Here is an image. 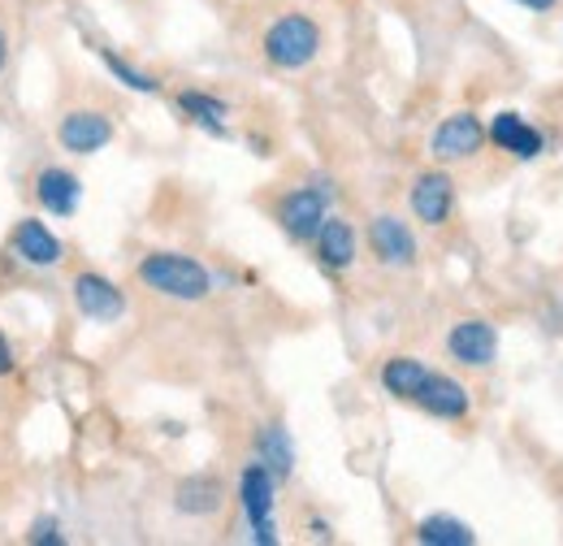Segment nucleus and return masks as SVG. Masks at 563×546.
Returning a JSON list of instances; mask_svg holds the SVG:
<instances>
[{
    "label": "nucleus",
    "mask_w": 563,
    "mask_h": 546,
    "mask_svg": "<svg viewBox=\"0 0 563 546\" xmlns=\"http://www.w3.org/2000/svg\"><path fill=\"white\" fill-rule=\"evenodd\" d=\"M140 282L156 295L169 299H205L212 291V277L200 261L183 256V252H152L140 261Z\"/></svg>",
    "instance_id": "1"
},
{
    "label": "nucleus",
    "mask_w": 563,
    "mask_h": 546,
    "mask_svg": "<svg viewBox=\"0 0 563 546\" xmlns=\"http://www.w3.org/2000/svg\"><path fill=\"white\" fill-rule=\"evenodd\" d=\"M424 378H429V369H424L417 356H395V360L382 364V386H386L395 400H412V395L421 391Z\"/></svg>",
    "instance_id": "17"
},
{
    "label": "nucleus",
    "mask_w": 563,
    "mask_h": 546,
    "mask_svg": "<svg viewBox=\"0 0 563 546\" xmlns=\"http://www.w3.org/2000/svg\"><path fill=\"white\" fill-rule=\"evenodd\" d=\"M325 200H330L325 187H299V192H290L278 205L282 230H286L290 239H299V243L317 239V230H321V221H325Z\"/></svg>",
    "instance_id": "5"
},
{
    "label": "nucleus",
    "mask_w": 563,
    "mask_h": 546,
    "mask_svg": "<svg viewBox=\"0 0 563 546\" xmlns=\"http://www.w3.org/2000/svg\"><path fill=\"white\" fill-rule=\"evenodd\" d=\"M178 105H183V113L196 122V127H205L209 135H230L225 131V118H230V109L217 100V96H205V91H183L178 96Z\"/></svg>",
    "instance_id": "18"
},
{
    "label": "nucleus",
    "mask_w": 563,
    "mask_h": 546,
    "mask_svg": "<svg viewBox=\"0 0 563 546\" xmlns=\"http://www.w3.org/2000/svg\"><path fill=\"white\" fill-rule=\"evenodd\" d=\"M26 543H31V546H48V543L62 546L66 538H62V525H57L53 516H40V521L31 525V534H26Z\"/></svg>",
    "instance_id": "22"
},
{
    "label": "nucleus",
    "mask_w": 563,
    "mask_h": 546,
    "mask_svg": "<svg viewBox=\"0 0 563 546\" xmlns=\"http://www.w3.org/2000/svg\"><path fill=\"white\" fill-rule=\"evenodd\" d=\"M221 499H225V490H221V481L217 478H187L178 490H174V507L183 512V516H212L217 507H221Z\"/></svg>",
    "instance_id": "16"
},
{
    "label": "nucleus",
    "mask_w": 563,
    "mask_h": 546,
    "mask_svg": "<svg viewBox=\"0 0 563 546\" xmlns=\"http://www.w3.org/2000/svg\"><path fill=\"white\" fill-rule=\"evenodd\" d=\"M368 243L386 265H412L417 261V239L399 217H373L368 226Z\"/></svg>",
    "instance_id": "13"
},
{
    "label": "nucleus",
    "mask_w": 563,
    "mask_h": 546,
    "mask_svg": "<svg viewBox=\"0 0 563 546\" xmlns=\"http://www.w3.org/2000/svg\"><path fill=\"white\" fill-rule=\"evenodd\" d=\"M490 139L503 148V152L520 156V161H533V156L542 152V131H533L520 113H498L490 127Z\"/></svg>",
    "instance_id": "15"
},
{
    "label": "nucleus",
    "mask_w": 563,
    "mask_h": 546,
    "mask_svg": "<svg viewBox=\"0 0 563 546\" xmlns=\"http://www.w3.org/2000/svg\"><path fill=\"white\" fill-rule=\"evenodd\" d=\"M4 373H13V347L0 335V378H4Z\"/></svg>",
    "instance_id": "23"
},
{
    "label": "nucleus",
    "mask_w": 563,
    "mask_h": 546,
    "mask_svg": "<svg viewBox=\"0 0 563 546\" xmlns=\"http://www.w3.org/2000/svg\"><path fill=\"white\" fill-rule=\"evenodd\" d=\"M516 4H529V9H551L555 0H516Z\"/></svg>",
    "instance_id": "25"
},
{
    "label": "nucleus",
    "mask_w": 563,
    "mask_h": 546,
    "mask_svg": "<svg viewBox=\"0 0 563 546\" xmlns=\"http://www.w3.org/2000/svg\"><path fill=\"white\" fill-rule=\"evenodd\" d=\"M417 538L424 546H473L477 543V534L464 525V521H455V516H424L421 525H417Z\"/></svg>",
    "instance_id": "20"
},
{
    "label": "nucleus",
    "mask_w": 563,
    "mask_h": 546,
    "mask_svg": "<svg viewBox=\"0 0 563 546\" xmlns=\"http://www.w3.org/2000/svg\"><path fill=\"white\" fill-rule=\"evenodd\" d=\"M57 143L66 152H74V156H91V152H100V148L113 143V122L100 109H74V113L62 118V127H57Z\"/></svg>",
    "instance_id": "6"
},
{
    "label": "nucleus",
    "mask_w": 563,
    "mask_h": 546,
    "mask_svg": "<svg viewBox=\"0 0 563 546\" xmlns=\"http://www.w3.org/2000/svg\"><path fill=\"white\" fill-rule=\"evenodd\" d=\"M9 62V35H4V26H0V69Z\"/></svg>",
    "instance_id": "24"
},
{
    "label": "nucleus",
    "mask_w": 563,
    "mask_h": 546,
    "mask_svg": "<svg viewBox=\"0 0 563 546\" xmlns=\"http://www.w3.org/2000/svg\"><path fill=\"white\" fill-rule=\"evenodd\" d=\"M100 57H104V66H109V74H113L118 83H126L131 91H143V96H152V91H161V83H156L152 74H143V69H135V66H131V62H122V57H118L113 48H104Z\"/></svg>",
    "instance_id": "21"
},
{
    "label": "nucleus",
    "mask_w": 563,
    "mask_h": 546,
    "mask_svg": "<svg viewBox=\"0 0 563 546\" xmlns=\"http://www.w3.org/2000/svg\"><path fill=\"white\" fill-rule=\"evenodd\" d=\"M321 53V26L308 13H282L265 31V57L278 69H303Z\"/></svg>",
    "instance_id": "2"
},
{
    "label": "nucleus",
    "mask_w": 563,
    "mask_h": 546,
    "mask_svg": "<svg viewBox=\"0 0 563 546\" xmlns=\"http://www.w3.org/2000/svg\"><path fill=\"white\" fill-rule=\"evenodd\" d=\"M74 308L87 317V321H118L126 313V295L104 277V273H78L74 277Z\"/></svg>",
    "instance_id": "4"
},
{
    "label": "nucleus",
    "mask_w": 563,
    "mask_h": 546,
    "mask_svg": "<svg viewBox=\"0 0 563 546\" xmlns=\"http://www.w3.org/2000/svg\"><path fill=\"white\" fill-rule=\"evenodd\" d=\"M446 351H451L460 364H468V369H486V364H494V356H498V335H494L490 321L468 317V321H460V326L446 335Z\"/></svg>",
    "instance_id": "8"
},
{
    "label": "nucleus",
    "mask_w": 563,
    "mask_h": 546,
    "mask_svg": "<svg viewBox=\"0 0 563 546\" xmlns=\"http://www.w3.org/2000/svg\"><path fill=\"white\" fill-rule=\"evenodd\" d=\"M412 404H421L429 416L460 421V416L468 412V391H464L455 378H446V373H433V369H429V378L421 382V391L412 395Z\"/></svg>",
    "instance_id": "11"
},
{
    "label": "nucleus",
    "mask_w": 563,
    "mask_h": 546,
    "mask_svg": "<svg viewBox=\"0 0 563 546\" xmlns=\"http://www.w3.org/2000/svg\"><path fill=\"white\" fill-rule=\"evenodd\" d=\"M274 473L256 460L243 469V481H239V499H243V516L252 525V538L261 546L278 543V525H274Z\"/></svg>",
    "instance_id": "3"
},
{
    "label": "nucleus",
    "mask_w": 563,
    "mask_h": 546,
    "mask_svg": "<svg viewBox=\"0 0 563 546\" xmlns=\"http://www.w3.org/2000/svg\"><path fill=\"white\" fill-rule=\"evenodd\" d=\"M35 200H40L44 212H53V217H70L74 208H78V200H82V183H78V174H70V170L48 165L35 178Z\"/></svg>",
    "instance_id": "12"
},
{
    "label": "nucleus",
    "mask_w": 563,
    "mask_h": 546,
    "mask_svg": "<svg viewBox=\"0 0 563 546\" xmlns=\"http://www.w3.org/2000/svg\"><path fill=\"white\" fill-rule=\"evenodd\" d=\"M451 208H455V183H451V174H442V170L421 174L417 187H412V212L421 217L424 226H442L451 217Z\"/></svg>",
    "instance_id": "10"
},
{
    "label": "nucleus",
    "mask_w": 563,
    "mask_h": 546,
    "mask_svg": "<svg viewBox=\"0 0 563 546\" xmlns=\"http://www.w3.org/2000/svg\"><path fill=\"white\" fill-rule=\"evenodd\" d=\"M256 451H261V465H265L274 478H290V473H295V447H290V434H286L282 425L261 429Z\"/></svg>",
    "instance_id": "19"
},
{
    "label": "nucleus",
    "mask_w": 563,
    "mask_h": 546,
    "mask_svg": "<svg viewBox=\"0 0 563 546\" xmlns=\"http://www.w3.org/2000/svg\"><path fill=\"white\" fill-rule=\"evenodd\" d=\"M482 143H486V127H482L473 113H451V118L433 131L429 152H433L438 161H468Z\"/></svg>",
    "instance_id": "7"
},
{
    "label": "nucleus",
    "mask_w": 563,
    "mask_h": 546,
    "mask_svg": "<svg viewBox=\"0 0 563 546\" xmlns=\"http://www.w3.org/2000/svg\"><path fill=\"white\" fill-rule=\"evenodd\" d=\"M312 243H317L321 265H330V270H347L355 261V230L352 221H343V217H325Z\"/></svg>",
    "instance_id": "14"
},
{
    "label": "nucleus",
    "mask_w": 563,
    "mask_h": 546,
    "mask_svg": "<svg viewBox=\"0 0 563 546\" xmlns=\"http://www.w3.org/2000/svg\"><path fill=\"white\" fill-rule=\"evenodd\" d=\"M13 252H18L26 265H35V270H53V265H62L66 243H62L40 217H22L18 230H13Z\"/></svg>",
    "instance_id": "9"
}]
</instances>
